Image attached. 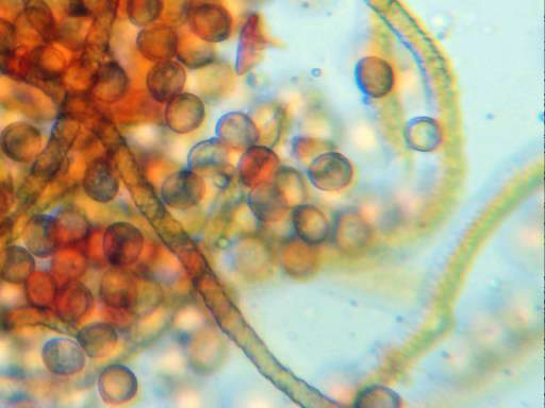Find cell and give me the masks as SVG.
<instances>
[{
	"label": "cell",
	"mask_w": 545,
	"mask_h": 408,
	"mask_svg": "<svg viewBox=\"0 0 545 408\" xmlns=\"http://www.w3.org/2000/svg\"><path fill=\"white\" fill-rule=\"evenodd\" d=\"M441 130L431 118H417L406 128V140L412 149L433 151L441 143Z\"/></svg>",
	"instance_id": "7"
},
{
	"label": "cell",
	"mask_w": 545,
	"mask_h": 408,
	"mask_svg": "<svg viewBox=\"0 0 545 408\" xmlns=\"http://www.w3.org/2000/svg\"><path fill=\"white\" fill-rule=\"evenodd\" d=\"M194 174L178 173L163 185L162 197L174 209H188L201 200V182Z\"/></svg>",
	"instance_id": "4"
},
{
	"label": "cell",
	"mask_w": 545,
	"mask_h": 408,
	"mask_svg": "<svg viewBox=\"0 0 545 408\" xmlns=\"http://www.w3.org/2000/svg\"><path fill=\"white\" fill-rule=\"evenodd\" d=\"M359 89L368 97L378 99L388 96L394 88L393 67L378 57L363 58L356 65Z\"/></svg>",
	"instance_id": "3"
},
{
	"label": "cell",
	"mask_w": 545,
	"mask_h": 408,
	"mask_svg": "<svg viewBox=\"0 0 545 408\" xmlns=\"http://www.w3.org/2000/svg\"><path fill=\"white\" fill-rule=\"evenodd\" d=\"M95 172L90 175L89 190L92 197L98 201L106 202L117 195L119 185L112 169L108 164L95 167Z\"/></svg>",
	"instance_id": "10"
},
{
	"label": "cell",
	"mask_w": 545,
	"mask_h": 408,
	"mask_svg": "<svg viewBox=\"0 0 545 408\" xmlns=\"http://www.w3.org/2000/svg\"><path fill=\"white\" fill-rule=\"evenodd\" d=\"M335 229V240L339 246L349 249H360L366 246L370 231L357 215H345L340 217Z\"/></svg>",
	"instance_id": "8"
},
{
	"label": "cell",
	"mask_w": 545,
	"mask_h": 408,
	"mask_svg": "<svg viewBox=\"0 0 545 408\" xmlns=\"http://www.w3.org/2000/svg\"><path fill=\"white\" fill-rule=\"evenodd\" d=\"M354 177L353 165L339 152H328L313 161L309 178L319 190L336 192L350 185Z\"/></svg>",
	"instance_id": "2"
},
{
	"label": "cell",
	"mask_w": 545,
	"mask_h": 408,
	"mask_svg": "<svg viewBox=\"0 0 545 408\" xmlns=\"http://www.w3.org/2000/svg\"><path fill=\"white\" fill-rule=\"evenodd\" d=\"M144 245L142 231L128 223L110 226L104 236L105 257L113 268L134 265L140 258Z\"/></svg>",
	"instance_id": "1"
},
{
	"label": "cell",
	"mask_w": 545,
	"mask_h": 408,
	"mask_svg": "<svg viewBox=\"0 0 545 408\" xmlns=\"http://www.w3.org/2000/svg\"><path fill=\"white\" fill-rule=\"evenodd\" d=\"M354 405L355 407L395 408L402 405V399L387 387L370 386L360 391Z\"/></svg>",
	"instance_id": "11"
},
{
	"label": "cell",
	"mask_w": 545,
	"mask_h": 408,
	"mask_svg": "<svg viewBox=\"0 0 545 408\" xmlns=\"http://www.w3.org/2000/svg\"><path fill=\"white\" fill-rule=\"evenodd\" d=\"M26 245L37 257L53 255L59 248L56 220L43 216L33 218L26 231Z\"/></svg>",
	"instance_id": "6"
},
{
	"label": "cell",
	"mask_w": 545,
	"mask_h": 408,
	"mask_svg": "<svg viewBox=\"0 0 545 408\" xmlns=\"http://www.w3.org/2000/svg\"><path fill=\"white\" fill-rule=\"evenodd\" d=\"M293 228L300 240L309 246L327 240L329 224L324 214L315 207L302 206L293 212Z\"/></svg>",
	"instance_id": "5"
},
{
	"label": "cell",
	"mask_w": 545,
	"mask_h": 408,
	"mask_svg": "<svg viewBox=\"0 0 545 408\" xmlns=\"http://www.w3.org/2000/svg\"><path fill=\"white\" fill-rule=\"evenodd\" d=\"M95 339V342H90L82 345V350L87 352L92 357H104L117 346L118 334L117 331L107 323H99L84 330V333L79 335V340Z\"/></svg>",
	"instance_id": "9"
}]
</instances>
